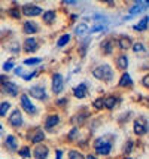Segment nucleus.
Wrapping results in <instances>:
<instances>
[{
  "instance_id": "nucleus-19",
  "label": "nucleus",
  "mask_w": 149,
  "mask_h": 159,
  "mask_svg": "<svg viewBox=\"0 0 149 159\" xmlns=\"http://www.w3.org/2000/svg\"><path fill=\"white\" fill-rule=\"evenodd\" d=\"M30 140L35 143V144H42V141L45 140V132L40 128H36L35 132L30 135Z\"/></svg>"
},
{
  "instance_id": "nucleus-10",
  "label": "nucleus",
  "mask_w": 149,
  "mask_h": 159,
  "mask_svg": "<svg viewBox=\"0 0 149 159\" xmlns=\"http://www.w3.org/2000/svg\"><path fill=\"white\" fill-rule=\"evenodd\" d=\"M24 51L27 52V54H31V52H36L37 49H39V42L36 40L35 37H26V40H24Z\"/></svg>"
},
{
  "instance_id": "nucleus-7",
  "label": "nucleus",
  "mask_w": 149,
  "mask_h": 159,
  "mask_svg": "<svg viewBox=\"0 0 149 159\" xmlns=\"http://www.w3.org/2000/svg\"><path fill=\"white\" fill-rule=\"evenodd\" d=\"M2 92L3 94H6V95H9V97H16L18 95V91H20V88H18V85H15L14 82H11V80H6V82L2 83Z\"/></svg>"
},
{
  "instance_id": "nucleus-14",
  "label": "nucleus",
  "mask_w": 149,
  "mask_h": 159,
  "mask_svg": "<svg viewBox=\"0 0 149 159\" xmlns=\"http://www.w3.org/2000/svg\"><path fill=\"white\" fill-rule=\"evenodd\" d=\"M37 30H39V25L36 24L35 21H26L24 24H22V31L26 33V34H36L37 33Z\"/></svg>"
},
{
  "instance_id": "nucleus-34",
  "label": "nucleus",
  "mask_w": 149,
  "mask_h": 159,
  "mask_svg": "<svg viewBox=\"0 0 149 159\" xmlns=\"http://www.w3.org/2000/svg\"><path fill=\"white\" fill-rule=\"evenodd\" d=\"M131 49H133L134 52H143L146 48H145V45H143V43H140V42H136V43H133V45H131Z\"/></svg>"
},
{
  "instance_id": "nucleus-25",
  "label": "nucleus",
  "mask_w": 149,
  "mask_h": 159,
  "mask_svg": "<svg viewBox=\"0 0 149 159\" xmlns=\"http://www.w3.org/2000/svg\"><path fill=\"white\" fill-rule=\"evenodd\" d=\"M88 24L86 22H81V24H78L76 27H75V34L76 36H84L88 33Z\"/></svg>"
},
{
  "instance_id": "nucleus-1",
  "label": "nucleus",
  "mask_w": 149,
  "mask_h": 159,
  "mask_svg": "<svg viewBox=\"0 0 149 159\" xmlns=\"http://www.w3.org/2000/svg\"><path fill=\"white\" fill-rule=\"evenodd\" d=\"M92 76L103 82H110L114 79V70L109 64H101L92 70Z\"/></svg>"
},
{
  "instance_id": "nucleus-37",
  "label": "nucleus",
  "mask_w": 149,
  "mask_h": 159,
  "mask_svg": "<svg viewBox=\"0 0 149 159\" xmlns=\"http://www.w3.org/2000/svg\"><path fill=\"white\" fill-rule=\"evenodd\" d=\"M12 69H14V61H12V60H9V61H6L3 64V70H5V71H11Z\"/></svg>"
},
{
  "instance_id": "nucleus-4",
  "label": "nucleus",
  "mask_w": 149,
  "mask_h": 159,
  "mask_svg": "<svg viewBox=\"0 0 149 159\" xmlns=\"http://www.w3.org/2000/svg\"><path fill=\"white\" fill-rule=\"evenodd\" d=\"M20 104H21V109L27 115H30V116H35V115H37V107H36L35 104L30 101V98L27 94H22L21 97H20Z\"/></svg>"
},
{
  "instance_id": "nucleus-42",
  "label": "nucleus",
  "mask_w": 149,
  "mask_h": 159,
  "mask_svg": "<svg viewBox=\"0 0 149 159\" xmlns=\"http://www.w3.org/2000/svg\"><path fill=\"white\" fill-rule=\"evenodd\" d=\"M66 103H67V98H63V100H58V101H57L58 106H64Z\"/></svg>"
},
{
  "instance_id": "nucleus-21",
  "label": "nucleus",
  "mask_w": 149,
  "mask_h": 159,
  "mask_svg": "<svg viewBox=\"0 0 149 159\" xmlns=\"http://www.w3.org/2000/svg\"><path fill=\"white\" fill-rule=\"evenodd\" d=\"M131 45H133V40H131L128 36H121L119 40H118V46H119V49H122V51L130 49L131 48Z\"/></svg>"
},
{
  "instance_id": "nucleus-29",
  "label": "nucleus",
  "mask_w": 149,
  "mask_h": 159,
  "mask_svg": "<svg viewBox=\"0 0 149 159\" xmlns=\"http://www.w3.org/2000/svg\"><path fill=\"white\" fill-rule=\"evenodd\" d=\"M9 109H11V103H9V101L0 103V116H6V113Z\"/></svg>"
},
{
  "instance_id": "nucleus-40",
  "label": "nucleus",
  "mask_w": 149,
  "mask_h": 159,
  "mask_svg": "<svg viewBox=\"0 0 149 159\" xmlns=\"http://www.w3.org/2000/svg\"><path fill=\"white\" fill-rule=\"evenodd\" d=\"M142 85L145 86V88H148L149 86V75H146V76L142 79Z\"/></svg>"
},
{
  "instance_id": "nucleus-9",
  "label": "nucleus",
  "mask_w": 149,
  "mask_h": 159,
  "mask_svg": "<svg viewBox=\"0 0 149 159\" xmlns=\"http://www.w3.org/2000/svg\"><path fill=\"white\" fill-rule=\"evenodd\" d=\"M7 120H9V125H12L14 128H20V126H22L24 120H22L21 110H20V109H15V110L11 113V116H9Z\"/></svg>"
},
{
  "instance_id": "nucleus-35",
  "label": "nucleus",
  "mask_w": 149,
  "mask_h": 159,
  "mask_svg": "<svg viewBox=\"0 0 149 159\" xmlns=\"http://www.w3.org/2000/svg\"><path fill=\"white\" fill-rule=\"evenodd\" d=\"M40 61H42L40 58H27V60H24V64L26 66H35V64H39Z\"/></svg>"
},
{
  "instance_id": "nucleus-15",
  "label": "nucleus",
  "mask_w": 149,
  "mask_h": 159,
  "mask_svg": "<svg viewBox=\"0 0 149 159\" xmlns=\"http://www.w3.org/2000/svg\"><path fill=\"white\" fill-rule=\"evenodd\" d=\"M100 51L105 55H110L114 52V39H106L100 43Z\"/></svg>"
},
{
  "instance_id": "nucleus-45",
  "label": "nucleus",
  "mask_w": 149,
  "mask_h": 159,
  "mask_svg": "<svg viewBox=\"0 0 149 159\" xmlns=\"http://www.w3.org/2000/svg\"><path fill=\"white\" fill-rule=\"evenodd\" d=\"M85 159H95V156H94V155H86Z\"/></svg>"
},
{
  "instance_id": "nucleus-24",
  "label": "nucleus",
  "mask_w": 149,
  "mask_h": 159,
  "mask_svg": "<svg viewBox=\"0 0 149 159\" xmlns=\"http://www.w3.org/2000/svg\"><path fill=\"white\" fill-rule=\"evenodd\" d=\"M133 85V80H131V76L128 75L127 71H124L119 77V86L125 88V86H131Z\"/></svg>"
},
{
  "instance_id": "nucleus-41",
  "label": "nucleus",
  "mask_w": 149,
  "mask_h": 159,
  "mask_svg": "<svg viewBox=\"0 0 149 159\" xmlns=\"http://www.w3.org/2000/svg\"><path fill=\"white\" fill-rule=\"evenodd\" d=\"M15 75H18V76H22V67H16V69H15Z\"/></svg>"
},
{
  "instance_id": "nucleus-5",
  "label": "nucleus",
  "mask_w": 149,
  "mask_h": 159,
  "mask_svg": "<svg viewBox=\"0 0 149 159\" xmlns=\"http://www.w3.org/2000/svg\"><path fill=\"white\" fill-rule=\"evenodd\" d=\"M21 14L26 15V16H39V15L43 14V9L39 5H35V3H27L21 7Z\"/></svg>"
},
{
  "instance_id": "nucleus-22",
  "label": "nucleus",
  "mask_w": 149,
  "mask_h": 159,
  "mask_svg": "<svg viewBox=\"0 0 149 159\" xmlns=\"http://www.w3.org/2000/svg\"><path fill=\"white\" fill-rule=\"evenodd\" d=\"M57 18V12L55 11H46L42 14V21L45 24H52L54 21Z\"/></svg>"
},
{
  "instance_id": "nucleus-39",
  "label": "nucleus",
  "mask_w": 149,
  "mask_h": 159,
  "mask_svg": "<svg viewBox=\"0 0 149 159\" xmlns=\"http://www.w3.org/2000/svg\"><path fill=\"white\" fill-rule=\"evenodd\" d=\"M36 73H37V71H31L29 75H22V79H24V80H31V79L36 76Z\"/></svg>"
},
{
  "instance_id": "nucleus-26",
  "label": "nucleus",
  "mask_w": 149,
  "mask_h": 159,
  "mask_svg": "<svg viewBox=\"0 0 149 159\" xmlns=\"http://www.w3.org/2000/svg\"><path fill=\"white\" fill-rule=\"evenodd\" d=\"M148 21H149V18H148V15H146V16H143L142 20H140V22L136 24L133 28H134L136 31H145V30L148 28Z\"/></svg>"
},
{
  "instance_id": "nucleus-32",
  "label": "nucleus",
  "mask_w": 149,
  "mask_h": 159,
  "mask_svg": "<svg viewBox=\"0 0 149 159\" xmlns=\"http://www.w3.org/2000/svg\"><path fill=\"white\" fill-rule=\"evenodd\" d=\"M69 159H85V156L78 150H70L69 152Z\"/></svg>"
},
{
  "instance_id": "nucleus-43",
  "label": "nucleus",
  "mask_w": 149,
  "mask_h": 159,
  "mask_svg": "<svg viewBox=\"0 0 149 159\" xmlns=\"http://www.w3.org/2000/svg\"><path fill=\"white\" fill-rule=\"evenodd\" d=\"M55 152H57V159H61V156H63V150L58 149V150H55Z\"/></svg>"
},
{
  "instance_id": "nucleus-16",
  "label": "nucleus",
  "mask_w": 149,
  "mask_h": 159,
  "mask_svg": "<svg viewBox=\"0 0 149 159\" xmlns=\"http://www.w3.org/2000/svg\"><path fill=\"white\" fill-rule=\"evenodd\" d=\"M58 124H60V116H58L57 113L48 115L46 119H45V128H46V129H51V128L57 126Z\"/></svg>"
},
{
  "instance_id": "nucleus-23",
  "label": "nucleus",
  "mask_w": 149,
  "mask_h": 159,
  "mask_svg": "<svg viewBox=\"0 0 149 159\" xmlns=\"http://www.w3.org/2000/svg\"><path fill=\"white\" fill-rule=\"evenodd\" d=\"M119 103V98L115 97V95H110V97L105 98V109H109V110H112L116 107V104Z\"/></svg>"
},
{
  "instance_id": "nucleus-47",
  "label": "nucleus",
  "mask_w": 149,
  "mask_h": 159,
  "mask_svg": "<svg viewBox=\"0 0 149 159\" xmlns=\"http://www.w3.org/2000/svg\"><path fill=\"white\" fill-rule=\"evenodd\" d=\"M125 159H131V158H125Z\"/></svg>"
},
{
  "instance_id": "nucleus-3",
  "label": "nucleus",
  "mask_w": 149,
  "mask_h": 159,
  "mask_svg": "<svg viewBox=\"0 0 149 159\" xmlns=\"http://www.w3.org/2000/svg\"><path fill=\"white\" fill-rule=\"evenodd\" d=\"M51 89H52V94H61L64 89V77L61 73H54L51 76Z\"/></svg>"
},
{
  "instance_id": "nucleus-20",
  "label": "nucleus",
  "mask_w": 149,
  "mask_h": 159,
  "mask_svg": "<svg viewBox=\"0 0 149 159\" xmlns=\"http://www.w3.org/2000/svg\"><path fill=\"white\" fill-rule=\"evenodd\" d=\"M148 7V2H136V5L130 9V15H137L145 12V9Z\"/></svg>"
},
{
  "instance_id": "nucleus-18",
  "label": "nucleus",
  "mask_w": 149,
  "mask_h": 159,
  "mask_svg": "<svg viewBox=\"0 0 149 159\" xmlns=\"http://www.w3.org/2000/svg\"><path fill=\"white\" fill-rule=\"evenodd\" d=\"M115 64H116V69L121 70V71H125L128 69V58L127 55H124V54H121V55L116 57V60H115Z\"/></svg>"
},
{
  "instance_id": "nucleus-28",
  "label": "nucleus",
  "mask_w": 149,
  "mask_h": 159,
  "mask_svg": "<svg viewBox=\"0 0 149 159\" xmlns=\"http://www.w3.org/2000/svg\"><path fill=\"white\" fill-rule=\"evenodd\" d=\"M69 42H70V34H64V36H61V37L58 39L57 46L58 48H63V46H66Z\"/></svg>"
},
{
  "instance_id": "nucleus-12",
  "label": "nucleus",
  "mask_w": 149,
  "mask_h": 159,
  "mask_svg": "<svg viewBox=\"0 0 149 159\" xmlns=\"http://www.w3.org/2000/svg\"><path fill=\"white\" fill-rule=\"evenodd\" d=\"M86 94H88V85H86L85 82L79 83L78 86H75V88H73V95H75L76 98H79V100L85 98Z\"/></svg>"
},
{
  "instance_id": "nucleus-44",
  "label": "nucleus",
  "mask_w": 149,
  "mask_h": 159,
  "mask_svg": "<svg viewBox=\"0 0 149 159\" xmlns=\"http://www.w3.org/2000/svg\"><path fill=\"white\" fill-rule=\"evenodd\" d=\"M6 80H7V77H6V76H0V83L6 82Z\"/></svg>"
},
{
  "instance_id": "nucleus-17",
  "label": "nucleus",
  "mask_w": 149,
  "mask_h": 159,
  "mask_svg": "<svg viewBox=\"0 0 149 159\" xmlns=\"http://www.w3.org/2000/svg\"><path fill=\"white\" fill-rule=\"evenodd\" d=\"M5 146L9 152H16L18 150V139L15 135H7L5 140Z\"/></svg>"
},
{
  "instance_id": "nucleus-46",
  "label": "nucleus",
  "mask_w": 149,
  "mask_h": 159,
  "mask_svg": "<svg viewBox=\"0 0 149 159\" xmlns=\"http://www.w3.org/2000/svg\"><path fill=\"white\" fill-rule=\"evenodd\" d=\"M2 128H3V126H2V124H0V129H2Z\"/></svg>"
},
{
  "instance_id": "nucleus-2",
  "label": "nucleus",
  "mask_w": 149,
  "mask_h": 159,
  "mask_svg": "<svg viewBox=\"0 0 149 159\" xmlns=\"http://www.w3.org/2000/svg\"><path fill=\"white\" fill-rule=\"evenodd\" d=\"M94 149H95V152L99 153V155H103V156H106L109 153L112 152V143L106 140L105 137H100L94 141Z\"/></svg>"
},
{
  "instance_id": "nucleus-6",
  "label": "nucleus",
  "mask_w": 149,
  "mask_h": 159,
  "mask_svg": "<svg viewBox=\"0 0 149 159\" xmlns=\"http://www.w3.org/2000/svg\"><path fill=\"white\" fill-rule=\"evenodd\" d=\"M29 95H31L33 98L39 100V101H43V100H46V97H48L46 89H45L43 85H35V86H31L29 89Z\"/></svg>"
},
{
  "instance_id": "nucleus-11",
  "label": "nucleus",
  "mask_w": 149,
  "mask_h": 159,
  "mask_svg": "<svg viewBox=\"0 0 149 159\" xmlns=\"http://www.w3.org/2000/svg\"><path fill=\"white\" fill-rule=\"evenodd\" d=\"M48 153H49V149L45 144H36L35 150H33L31 155H33L36 159H46L48 158Z\"/></svg>"
},
{
  "instance_id": "nucleus-38",
  "label": "nucleus",
  "mask_w": 149,
  "mask_h": 159,
  "mask_svg": "<svg viewBox=\"0 0 149 159\" xmlns=\"http://www.w3.org/2000/svg\"><path fill=\"white\" fill-rule=\"evenodd\" d=\"M103 30H106V27H103L101 24H97L95 27L91 28V33H97V31H103Z\"/></svg>"
},
{
  "instance_id": "nucleus-30",
  "label": "nucleus",
  "mask_w": 149,
  "mask_h": 159,
  "mask_svg": "<svg viewBox=\"0 0 149 159\" xmlns=\"http://www.w3.org/2000/svg\"><path fill=\"white\" fill-rule=\"evenodd\" d=\"M92 106H94V109H97V110H101V109H105V98H97V100H94L92 101Z\"/></svg>"
},
{
  "instance_id": "nucleus-31",
  "label": "nucleus",
  "mask_w": 149,
  "mask_h": 159,
  "mask_svg": "<svg viewBox=\"0 0 149 159\" xmlns=\"http://www.w3.org/2000/svg\"><path fill=\"white\" fill-rule=\"evenodd\" d=\"M133 141L131 140H128V141H125V144L122 146V152L125 153V155H128V153H131V150H133Z\"/></svg>"
},
{
  "instance_id": "nucleus-13",
  "label": "nucleus",
  "mask_w": 149,
  "mask_h": 159,
  "mask_svg": "<svg viewBox=\"0 0 149 159\" xmlns=\"http://www.w3.org/2000/svg\"><path fill=\"white\" fill-rule=\"evenodd\" d=\"M88 116H90V113H88V111H79V113H76V115L72 118V124L78 128V126H81V125L85 124V120L88 119Z\"/></svg>"
},
{
  "instance_id": "nucleus-36",
  "label": "nucleus",
  "mask_w": 149,
  "mask_h": 159,
  "mask_svg": "<svg viewBox=\"0 0 149 159\" xmlns=\"http://www.w3.org/2000/svg\"><path fill=\"white\" fill-rule=\"evenodd\" d=\"M9 15L12 16V18H16V20H20L21 18V12L16 9V7H12V9H9Z\"/></svg>"
},
{
  "instance_id": "nucleus-8",
  "label": "nucleus",
  "mask_w": 149,
  "mask_h": 159,
  "mask_svg": "<svg viewBox=\"0 0 149 159\" xmlns=\"http://www.w3.org/2000/svg\"><path fill=\"white\" fill-rule=\"evenodd\" d=\"M133 131L136 135H145L148 132V120L145 119H136L133 122Z\"/></svg>"
},
{
  "instance_id": "nucleus-27",
  "label": "nucleus",
  "mask_w": 149,
  "mask_h": 159,
  "mask_svg": "<svg viewBox=\"0 0 149 159\" xmlns=\"http://www.w3.org/2000/svg\"><path fill=\"white\" fill-rule=\"evenodd\" d=\"M18 155H20L21 158H24V159H29V158H31V149H30L29 146H24V147L20 149Z\"/></svg>"
},
{
  "instance_id": "nucleus-33",
  "label": "nucleus",
  "mask_w": 149,
  "mask_h": 159,
  "mask_svg": "<svg viewBox=\"0 0 149 159\" xmlns=\"http://www.w3.org/2000/svg\"><path fill=\"white\" fill-rule=\"evenodd\" d=\"M78 132H79V129L76 126H73L70 129V132H69V135H67V140H69V141H75V139L78 137Z\"/></svg>"
}]
</instances>
